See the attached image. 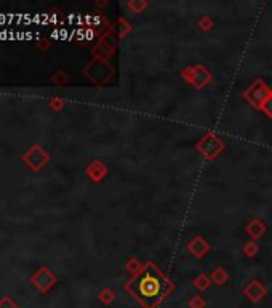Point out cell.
<instances>
[{
	"mask_svg": "<svg viewBox=\"0 0 272 308\" xmlns=\"http://www.w3.org/2000/svg\"><path fill=\"white\" fill-rule=\"evenodd\" d=\"M204 302L200 300V299H194L192 302H191V308H204Z\"/></svg>",
	"mask_w": 272,
	"mask_h": 308,
	"instance_id": "cell-2",
	"label": "cell"
},
{
	"mask_svg": "<svg viewBox=\"0 0 272 308\" xmlns=\"http://www.w3.org/2000/svg\"><path fill=\"white\" fill-rule=\"evenodd\" d=\"M125 287L144 308L159 307L171 291L170 281L154 265H146L130 282H127Z\"/></svg>",
	"mask_w": 272,
	"mask_h": 308,
	"instance_id": "cell-1",
	"label": "cell"
}]
</instances>
